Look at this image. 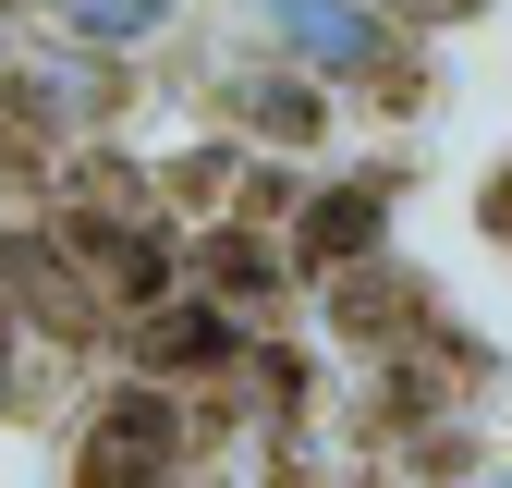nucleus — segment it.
<instances>
[{
	"mask_svg": "<svg viewBox=\"0 0 512 488\" xmlns=\"http://www.w3.org/2000/svg\"><path fill=\"white\" fill-rule=\"evenodd\" d=\"M171 440H183L171 391H110L98 427H86V452H74V488H159L171 476Z\"/></svg>",
	"mask_w": 512,
	"mask_h": 488,
	"instance_id": "1",
	"label": "nucleus"
},
{
	"mask_svg": "<svg viewBox=\"0 0 512 488\" xmlns=\"http://www.w3.org/2000/svg\"><path fill=\"white\" fill-rule=\"evenodd\" d=\"M49 13H61V37H74L86 61H110V49H147L171 0H49Z\"/></svg>",
	"mask_w": 512,
	"mask_h": 488,
	"instance_id": "3",
	"label": "nucleus"
},
{
	"mask_svg": "<svg viewBox=\"0 0 512 488\" xmlns=\"http://www.w3.org/2000/svg\"><path fill=\"white\" fill-rule=\"evenodd\" d=\"M256 122H293V135H305V122H317V98H305V86H256Z\"/></svg>",
	"mask_w": 512,
	"mask_h": 488,
	"instance_id": "7",
	"label": "nucleus"
},
{
	"mask_svg": "<svg viewBox=\"0 0 512 488\" xmlns=\"http://www.w3.org/2000/svg\"><path fill=\"white\" fill-rule=\"evenodd\" d=\"M391 220V196H378V183H354V196H330L305 220V257H366V232Z\"/></svg>",
	"mask_w": 512,
	"mask_h": 488,
	"instance_id": "4",
	"label": "nucleus"
},
{
	"mask_svg": "<svg viewBox=\"0 0 512 488\" xmlns=\"http://www.w3.org/2000/svg\"><path fill=\"white\" fill-rule=\"evenodd\" d=\"M256 25H269L305 74H378L391 61V25L366 13V0H244Z\"/></svg>",
	"mask_w": 512,
	"mask_h": 488,
	"instance_id": "2",
	"label": "nucleus"
},
{
	"mask_svg": "<svg viewBox=\"0 0 512 488\" xmlns=\"http://www.w3.org/2000/svg\"><path fill=\"white\" fill-rule=\"evenodd\" d=\"M25 98H37L49 122H86V110H98V74H86V61H74V49H49V61H37V74H25Z\"/></svg>",
	"mask_w": 512,
	"mask_h": 488,
	"instance_id": "5",
	"label": "nucleus"
},
{
	"mask_svg": "<svg viewBox=\"0 0 512 488\" xmlns=\"http://www.w3.org/2000/svg\"><path fill=\"white\" fill-rule=\"evenodd\" d=\"M0 366H13V305H0Z\"/></svg>",
	"mask_w": 512,
	"mask_h": 488,
	"instance_id": "8",
	"label": "nucleus"
},
{
	"mask_svg": "<svg viewBox=\"0 0 512 488\" xmlns=\"http://www.w3.org/2000/svg\"><path fill=\"white\" fill-rule=\"evenodd\" d=\"M378 25H452V13H476V0H366Z\"/></svg>",
	"mask_w": 512,
	"mask_h": 488,
	"instance_id": "6",
	"label": "nucleus"
}]
</instances>
